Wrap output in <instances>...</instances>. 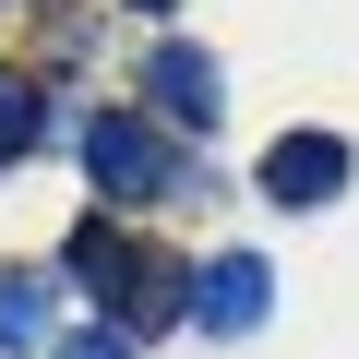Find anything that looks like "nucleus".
Returning <instances> with one entry per match:
<instances>
[{"label": "nucleus", "instance_id": "obj_4", "mask_svg": "<svg viewBox=\"0 0 359 359\" xmlns=\"http://www.w3.org/2000/svg\"><path fill=\"white\" fill-rule=\"evenodd\" d=\"M276 311V276H264V252H216L204 276H192V323L204 335H252Z\"/></svg>", "mask_w": 359, "mask_h": 359}, {"label": "nucleus", "instance_id": "obj_6", "mask_svg": "<svg viewBox=\"0 0 359 359\" xmlns=\"http://www.w3.org/2000/svg\"><path fill=\"white\" fill-rule=\"evenodd\" d=\"M25 347H48V276L0 264V359H25Z\"/></svg>", "mask_w": 359, "mask_h": 359}, {"label": "nucleus", "instance_id": "obj_7", "mask_svg": "<svg viewBox=\"0 0 359 359\" xmlns=\"http://www.w3.org/2000/svg\"><path fill=\"white\" fill-rule=\"evenodd\" d=\"M36 132H48V84L36 72H0V168L36 156Z\"/></svg>", "mask_w": 359, "mask_h": 359}, {"label": "nucleus", "instance_id": "obj_2", "mask_svg": "<svg viewBox=\"0 0 359 359\" xmlns=\"http://www.w3.org/2000/svg\"><path fill=\"white\" fill-rule=\"evenodd\" d=\"M84 180H96L108 204H168L180 192V144L156 120H132V108H96L84 120Z\"/></svg>", "mask_w": 359, "mask_h": 359}, {"label": "nucleus", "instance_id": "obj_8", "mask_svg": "<svg viewBox=\"0 0 359 359\" xmlns=\"http://www.w3.org/2000/svg\"><path fill=\"white\" fill-rule=\"evenodd\" d=\"M48 359H132V335H120V323H96V335H60Z\"/></svg>", "mask_w": 359, "mask_h": 359}, {"label": "nucleus", "instance_id": "obj_3", "mask_svg": "<svg viewBox=\"0 0 359 359\" xmlns=\"http://www.w3.org/2000/svg\"><path fill=\"white\" fill-rule=\"evenodd\" d=\"M347 168H359V156H347L335 132H276V144H264V204L311 216V204H335V192H347Z\"/></svg>", "mask_w": 359, "mask_h": 359}, {"label": "nucleus", "instance_id": "obj_1", "mask_svg": "<svg viewBox=\"0 0 359 359\" xmlns=\"http://www.w3.org/2000/svg\"><path fill=\"white\" fill-rule=\"evenodd\" d=\"M60 264L108 299V323L120 335H156V323H192V264H168V252H144V240H120L108 216H84L72 240H60Z\"/></svg>", "mask_w": 359, "mask_h": 359}, {"label": "nucleus", "instance_id": "obj_9", "mask_svg": "<svg viewBox=\"0 0 359 359\" xmlns=\"http://www.w3.org/2000/svg\"><path fill=\"white\" fill-rule=\"evenodd\" d=\"M144 13H168V0H144Z\"/></svg>", "mask_w": 359, "mask_h": 359}, {"label": "nucleus", "instance_id": "obj_5", "mask_svg": "<svg viewBox=\"0 0 359 359\" xmlns=\"http://www.w3.org/2000/svg\"><path fill=\"white\" fill-rule=\"evenodd\" d=\"M144 96H156L168 120H192V132H216V108H228V96H216V60H204V48H180V36L144 60Z\"/></svg>", "mask_w": 359, "mask_h": 359}]
</instances>
